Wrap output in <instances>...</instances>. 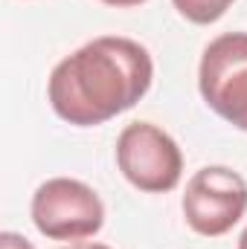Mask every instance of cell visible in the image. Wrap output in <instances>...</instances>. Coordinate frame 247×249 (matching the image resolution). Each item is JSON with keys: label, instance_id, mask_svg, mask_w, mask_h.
<instances>
[{"label": "cell", "instance_id": "cell-1", "mask_svg": "<svg viewBox=\"0 0 247 249\" xmlns=\"http://www.w3.org/2000/svg\"><path fill=\"white\" fill-rule=\"evenodd\" d=\"M151 78L154 61L140 41L102 35L53 67L47 96L64 122L93 127L131 110L148 93Z\"/></svg>", "mask_w": 247, "mask_h": 249}, {"label": "cell", "instance_id": "cell-2", "mask_svg": "<svg viewBox=\"0 0 247 249\" xmlns=\"http://www.w3.org/2000/svg\"><path fill=\"white\" fill-rule=\"evenodd\" d=\"M32 223L50 241H84L105 223V206L87 183L53 177L32 194Z\"/></svg>", "mask_w": 247, "mask_h": 249}, {"label": "cell", "instance_id": "cell-3", "mask_svg": "<svg viewBox=\"0 0 247 249\" xmlns=\"http://www.w3.org/2000/svg\"><path fill=\"white\" fill-rule=\"evenodd\" d=\"M198 90L209 110L247 133V32H224L206 44Z\"/></svg>", "mask_w": 247, "mask_h": 249}, {"label": "cell", "instance_id": "cell-4", "mask_svg": "<svg viewBox=\"0 0 247 249\" xmlns=\"http://www.w3.org/2000/svg\"><path fill=\"white\" fill-rule=\"evenodd\" d=\"M117 165L134 188L163 194L181 183L184 154L163 127L151 122H131L117 139Z\"/></svg>", "mask_w": 247, "mask_h": 249}, {"label": "cell", "instance_id": "cell-5", "mask_svg": "<svg viewBox=\"0 0 247 249\" xmlns=\"http://www.w3.org/2000/svg\"><path fill=\"white\" fill-rule=\"evenodd\" d=\"M247 212L245 177L227 165L195 171L184 191V217L192 232L204 238L227 235Z\"/></svg>", "mask_w": 247, "mask_h": 249}, {"label": "cell", "instance_id": "cell-6", "mask_svg": "<svg viewBox=\"0 0 247 249\" xmlns=\"http://www.w3.org/2000/svg\"><path fill=\"white\" fill-rule=\"evenodd\" d=\"M178 15L186 18L189 23H198V26H209L215 20H221L227 15V9L236 3V0H172Z\"/></svg>", "mask_w": 247, "mask_h": 249}, {"label": "cell", "instance_id": "cell-7", "mask_svg": "<svg viewBox=\"0 0 247 249\" xmlns=\"http://www.w3.org/2000/svg\"><path fill=\"white\" fill-rule=\"evenodd\" d=\"M0 249H35V247L18 232H3L0 235Z\"/></svg>", "mask_w": 247, "mask_h": 249}, {"label": "cell", "instance_id": "cell-8", "mask_svg": "<svg viewBox=\"0 0 247 249\" xmlns=\"http://www.w3.org/2000/svg\"><path fill=\"white\" fill-rule=\"evenodd\" d=\"M99 3L114 6V9H131V6H140V3H145V0H99Z\"/></svg>", "mask_w": 247, "mask_h": 249}, {"label": "cell", "instance_id": "cell-9", "mask_svg": "<svg viewBox=\"0 0 247 249\" xmlns=\"http://www.w3.org/2000/svg\"><path fill=\"white\" fill-rule=\"evenodd\" d=\"M62 249H111L105 244H73V247H62Z\"/></svg>", "mask_w": 247, "mask_h": 249}, {"label": "cell", "instance_id": "cell-10", "mask_svg": "<svg viewBox=\"0 0 247 249\" xmlns=\"http://www.w3.org/2000/svg\"><path fill=\"white\" fill-rule=\"evenodd\" d=\"M239 249H247V229L242 232V238H239Z\"/></svg>", "mask_w": 247, "mask_h": 249}]
</instances>
